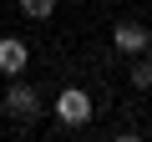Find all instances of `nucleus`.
<instances>
[{"label":"nucleus","instance_id":"1","mask_svg":"<svg viewBox=\"0 0 152 142\" xmlns=\"http://www.w3.org/2000/svg\"><path fill=\"white\" fill-rule=\"evenodd\" d=\"M91 112H96V107H91V97H86L81 86H66V91L56 97V122H61L66 132H81V127L91 122Z\"/></svg>","mask_w":152,"mask_h":142},{"label":"nucleus","instance_id":"2","mask_svg":"<svg viewBox=\"0 0 152 142\" xmlns=\"http://www.w3.org/2000/svg\"><path fill=\"white\" fill-rule=\"evenodd\" d=\"M5 112H10L15 122H36V112H41V97H36V86L15 81V86L5 91Z\"/></svg>","mask_w":152,"mask_h":142},{"label":"nucleus","instance_id":"3","mask_svg":"<svg viewBox=\"0 0 152 142\" xmlns=\"http://www.w3.org/2000/svg\"><path fill=\"white\" fill-rule=\"evenodd\" d=\"M26 61H31V51H26L20 36H5V41H0V71H5V76H20Z\"/></svg>","mask_w":152,"mask_h":142},{"label":"nucleus","instance_id":"4","mask_svg":"<svg viewBox=\"0 0 152 142\" xmlns=\"http://www.w3.org/2000/svg\"><path fill=\"white\" fill-rule=\"evenodd\" d=\"M112 41H117V51H132V56H137V51H147V46H152V31H147V26L122 20V26L112 31Z\"/></svg>","mask_w":152,"mask_h":142},{"label":"nucleus","instance_id":"5","mask_svg":"<svg viewBox=\"0 0 152 142\" xmlns=\"http://www.w3.org/2000/svg\"><path fill=\"white\" fill-rule=\"evenodd\" d=\"M127 81H132L137 91L152 86V61H147V51H137V61H132V71H127Z\"/></svg>","mask_w":152,"mask_h":142},{"label":"nucleus","instance_id":"6","mask_svg":"<svg viewBox=\"0 0 152 142\" xmlns=\"http://www.w3.org/2000/svg\"><path fill=\"white\" fill-rule=\"evenodd\" d=\"M20 10H26L31 20H46V15L56 10V0H20Z\"/></svg>","mask_w":152,"mask_h":142},{"label":"nucleus","instance_id":"7","mask_svg":"<svg viewBox=\"0 0 152 142\" xmlns=\"http://www.w3.org/2000/svg\"><path fill=\"white\" fill-rule=\"evenodd\" d=\"M147 132H152V127H147Z\"/></svg>","mask_w":152,"mask_h":142}]
</instances>
